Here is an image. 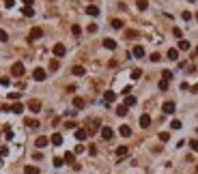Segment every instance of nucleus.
<instances>
[{
  "instance_id": "obj_1",
  "label": "nucleus",
  "mask_w": 198,
  "mask_h": 174,
  "mask_svg": "<svg viewBox=\"0 0 198 174\" xmlns=\"http://www.w3.org/2000/svg\"><path fill=\"white\" fill-rule=\"evenodd\" d=\"M11 75H15V77L24 75V62H13V67H11Z\"/></svg>"
},
{
  "instance_id": "obj_2",
  "label": "nucleus",
  "mask_w": 198,
  "mask_h": 174,
  "mask_svg": "<svg viewBox=\"0 0 198 174\" xmlns=\"http://www.w3.org/2000/svg\"><path fill=\"white\" fill-rule=\"evenodd\" d=\"M28 110L32 114H39L41 112V101H39V99H30V101H28Z\"/></svg>"
},
{
  "instance_id": "obj_3",
  "label": "nucleus",
  "mask_w": 198,
  "mask_h": 174,
  "mask_svg": "<svg viewBox=\"0 0 198 174\" xmlns=\"http://www.w3.org/2000/svg\"><path fill=\"white\" fill-rule=\"evenodd\" d=\"M52 52H54V56H56V58H60V56H65V54H67V48H65L62 43H56V45L52 48Z\"/></svg>"
},
{
  "instance_id": "obj_4",
  "label": "nucleus",
  "mask_w": 198,
  "mask_h": 174,
  "mask_svg": "<svg viewBox=\"0 0 198 174\" xmlns=\"http://www.w3.org/2000/svg\"><path fill=\"white\" fill-rule=\"evenodd\" d=\"M32 77L37 80V82H43V80L48 77V75H45V69H41V67H37V69L32 71Z\"/></svg>"
},
{
  "instance_id": "obj_5",
  "label": "nucleus",
  "mask_w": 198,
  "mask_h": 174,
  "mask_svg": "<svg viewBox=\"0 0 198 174\" xmlns=\"http://www.w3.org/2000/svg\"><path fill=\"white\" fill-rule=\"evenodd\" d=\"M41 37H43V30H41L39 26H37V28H32V30H30V34H28V41H37V39H41Z\"/></svg>"
},
{
  "instance_id": "obj_6",
  "label": "nucleus",
  "mask_w": 198,
  "mask_h": 174,
  "mask_svg": "<svg viewBox=\"0 0 198 174\" xmlns=\"http://www.w3.org/2000/svg\"><path fill=\"white\" fill-rule=\"evenodd\" d=\"M161 110H164V114H175L177 105H175V101H166L164 105H161Z\"/></svg>"
},
{
  "instance_id": "obj_7",
  "label": "nucleus",
  "mask_w": 198,
  "mask_h": 174,
  "mask_svg": "<svg viewBox=\"0 0 198 174\" xmlns=\"http://www.w3.org/2000/svg\"><path fill=\"white\" fill-rule=\"evenodd\" d=\"M101 138L103 140H112L114 138V131L110 129V127H101Z\"/></svg>"
},
{
  "instance_id": "obj_8",
  "label": "nucleus",
  "mask_w": 198,
  "mask_h": 174,
  "mask_svg": "<svg viewBox=\"0 0 198 174\" xmlns=\"http://www.w3.org/2000/svg\"><path fill=\"white\" fill-rule=\"evenodd\" d=\"M48 144H50V140L45 138V135H41V138H37V140H34V146H37V148H45Z\"/></svg>"
},
{
  "instance_id": "obj_9",
  "label": "nucleus",
  "mask_w": 198,
  "mask_h": 174,
  "mask_svg": "<svg viewBox=\"0 0 198 174\" xmlns=\"http://www.w3.org/2000/svg\"><path fill=\"white\" fill-rule=\"evenodd\" d=\"M24 125L30 127V129H37V127H39V121H37V118H24Z\"/></svg>"
},
{
  "instance_id": "obj_10",
  "label": "nucleus",
  "mask_w": 198,
  "mask_h": 174,
  "mask_svg": "<svg viewBox=\"0 0 198 174\" xmlns=\"http://www.w3.org/2000/svg\"><path fill=\"white\" fill-rule=\"evenodd\" d=\"M114 99H116V93H112V90H106V93H103V101L106 103H112Z\"/></svg>"
},
{
  "instance_id": "obj_11",
  "label": "nucleus",
  "mask_w": 198,
  "mask_h": 174,
  "mask_svg": "<svg viewBox=\"0 0 198 174\" xmlns=\"http://www.w3.org/2000/svg\"><path fill=\"white\" fill-rule=\"evenodd\" d=\"M149 125H151V116L149 114H142L140 116V127H142V129H147Z\"/></svg>"
},
{
  "instance_id": "obj_12",
  "label": "nucleus",
  "mask_w": 198,
  "mask_h": 174,
  "mask_svg": "<svg viewBox=\"0 0 198 174\" xmlns=\"http://www.w3.org/2000/svg\"><path fill=\"white\" fill-rule=\"evenodd\" d=\"M166 56H168V60H179V50L177 48H170Z\"/></svg>"
},
{
  "instance_id": "obj_13",
  "label": "nucleus",
  "mask_w": 198,
  "mask_h": 174,
  "mask_svg": "<svg viewBox=\"0 0 198 174\" xmlns=\"http://www.w3.org/2000/svg\"><path fill=\"white\" fill-rule=\"evenodd\" d=\"M86 138H88V131H86V129H76V140L82 142V140H86Z\"/></svg>"
},
{
  "instance_id": "obj_14",
  "label": "nucleus",
  "mask_w": 198,
  "mask_h": 174,
  "mask_svg": "<svg viewBox=\"0 0 198 174\" xmlns=\"http://www.w3.org/2000/svg\"><path fill=\"white\" fill-rule=\"evenodd\" d=\"M131 54H133L136 58H142V56H144V48H142V45H136V48L131 50Z\"/></svg>"
},
{
  "instance_id": "obj_15",
  "label": "nucleus",
  "mask_w": 198,
  "mask_h": 174,
  "mask_svg": "<svg viewBox=\"0 0 198 174\" xmlns=\"http://www.w3.org/2000/svg\"><path fill=\"white\" fill-rule=\"evenodd\" d=\"M103 48L106 50H116V41L114 39H103Z\"/></svg>"
},
{
  "instance_id": "obj_16",
  "label": "nucleus",
  "mask_w": 198,
  "mask_h": 174,
  "mask_svg": "<svg viewBox=\"0 0 198 174\" xmlns=\"http://www.w3.org/2000/svg\"><path fill=\"white\" fill-rule=\"evenodd\" d=\"M50 142H52L54 146H60V144H62V135H60V133H54L52 138H50Z\"/></svg>"
},
{
  "instance_id": "obj_17",
  "label": "nucleus",
  "mask_w": 198,
  "mask_h": 174,
  "mask_svg": "<svg viewBox=\"0 0 198 174\" xmlns=\"http://www.w3.org/2000/svg\"><path fill=\"white\" fill-rule=\"evenodd\" d=\"M9 112H13V114H22V112H24V105H22V103H13Z\"/></svg>"
},
{
  "instance_id": "obj_18",
  "label": "nucleus",
  "mask_w": 198,
  "mask_h": 174,
  "mask_svg": "<svg viewBox=\"0 0 198 174\" xmlns=\"http://www.w3.org/2000/svg\"><path fill=\"white\" fill-rule=\"evenodd\" d=\"M71 73H73V75H84V73H86V69H84L82 65H76L73 69H71Z\"/></svg>"
},
{
  "instance_id": "obj_19",
  "label": "nucleus",
  "mask_w": 198,
  "mask_h": 174,
  "mask_svg": "<svg viewBox=\"0 0 198 174\" xmlns=\"http://www.w3.org/2000/svg\"><path fill=\"white\" fill-rule=\"evenodd\" d=\"M73 107H76V112H78V110H82L84 107V99L82 97H76L73 99Z\"/></svg>"
},
{
  "instance_id": "obj_20",
  "label": "nucleus",
  "mask_w": 198,
  "mask_h": 174,
  "mask_svg": "<svg viewBox=\"0 0 198 174\" xmlns=\"http://www.w3.org/2000/svg\"><path fill=\"white\" fill-rule=\"evenodd\" d=\"M86 13L91 15V17H97V15H99V9H97L95 4H91V7H86Z\"/></svg>"
},
{
  "instance_id": "obj_21",
  "label": "nucleus",
  "mask_w": 198,
  "mask_h": 174,
  "mask_svg": "<svg viewBox=\"0 0 198 174\" xmlns=\"http://www.w3.org/2000/svg\"><path fill=\"white\" fill-rule=\"evenodd\" d=\"M119 133L123 135V138H129V135H131V129H129V127H127V125H123V127H121V129H119Z\"/></svg>"
},
{
  "instance_id": "obj_22",
  "label": "nucleus",
  "mask_w": 198,
  "mask_h": 174,
  "mask_svg": "<svg viewBox=\"0 0 198 174\" xmlns=\"http://www.w3.org/2000/svg\"><path fill=\"white\" fill-rule=\"evenodd\" d=\"M22 15H24V17H32V15H34V9H32V7H24V9H22Z\"/></svg>"
},
{
  "instance_id": "obj_23",
  "label": "nucleus",
  "mask_w": 198,
  "mask_h": 174,
  "mask_svg": "<svg viewBox=\"0 0 198 174\" xmlns=\"http://www.w3.org/2000/svg\"><path fill=\"white\" fill-rule=\"evenodd\" d=\"M127 153H129L127 146H119V148H116V157H125Z\"/></svg>"
},
{
  "instance_id": "obj_24",
  "label": "nucleus",
  "mask_w": 198,
  "mask_h": 174,
  "mask_svg": "<svg viewBox=\"0 0 198 174\" xmlns=\"http://www.w3.org/2000/svg\"><path fill=\"white\" fill-rule=\"evenodd\" d=\"M125 105H127V107L136 105V97H133V95H127V97H125Z\"/></svg>"
},
{
  "instance_id": "obj_25",
  "label": "nucleus",
  "mask_w": 198,
  "mask_h": 174,
  "mask_svg": "<svg viewBox=\"0 0 198 174\" xmlns=\"http://www.w3.org/2000/svg\"><path fill=\"white\" fill-rule=\"evenodd\" d=\"M24 174H39V168H34V166H26V168H24Z\"/></svg>"
},
{
  "instance_id": "obj_26",
  "label": "nucleus",
  "mask_w": 198,
  "mask_h": 174,
  "mask_svg": "<svg viewBox=\"0 0 198 174\" xmlns=\"http://www.w3.org/2000/svg\"><path fill=\"white\" fill-rule=\"evenodd\" d=\"M136 7L140 9V11H144V9L149 7V0H136Z\"/></svg>"
},
{
  "instance_id": "obj_27",
  "label": "nucleus",
  "mask_w": 198,
  "mask_h": 174,
  "mask_svg": "<svg viewBox=\"0 0 198 174\" xmlns=\"http://www.w3.org/2000/svg\"><path fill=\"white\" fill-rule=\"evenodd\" d=\"M116 114H119V116H125V114H127V105H119V107H116Z\"/></svg>"
},
{
  "instance_id": "obj_28",
  "label": "nucleus",
  "mask_w": 198,
  "mask_h": 174,
  "mask_svg": "<svg viewBox=\"0 0 198 174\" xmlns=\"http://www.w3.org/2000/svg\"><path fill=\"white\" fill-rule=\"evenodd\" d=\"M112 28L114 30H121L123 28V20H112Z\"/></svg>"
},
{
  "instance_id": "obj_29",
  "label": "nucleus",
  "mask_w": 198,
  "mask_h": 174,
  "mask_svg": "<svg viewBox=\"0 0 198 174\" xmlns=\"http://www.w3.org/2000/svg\"><path fill=\"white\" fill-rule=\"evenodd\" d=\"M179 50L187 52V50H190V41H179Z\"/></svg>"
},
{
  "instance_id": "obj_30",
  "label": "nucleus",
  "mask_w": 198,
  "mask_h": 174,
  "mask_svg": "<svg viewBox=\"0 0 198 174\" xmlns=\"http://www.w3.org/2000/svg\"><path fill=\"white\" fill-rule=\"evenodd\" d=\"M9 41V34H7V30H2L0 28V43H7Z\"/></svg>"
},
{
  "instance_id": "obj_31",
  "label": "nucleus",
  "mask_w": 198,
  "mask_h": 174,
  "mask_svg": "<svg viewBox=\"0 0 198 174\" xmlns=\"http://www.w3.org/2000/svg\"><path fill=\"white\" fill-rule=\"evenodd\" d=\"M161 75H164V80H166V82H170V80H172V71H168V69H166V71H161Z\"/></svg>"
},
{
  "instance_id": "obj_32",
  "label": "nucleus",
  "mask_w": 198,
  "mask_h": 174,
  "mask_svg": "<svg viewBox=\"0 0 198 174\" xmlns=\"http://www.w3.org/2000/svg\"><path fill=\"white\" fill-rule=\"evenodd\" d=\"M159 140H161V142H168V140H170V133H168V131H161V133H159Z\"/></svg>"
},
{
  "instance_id": "obj_33",
  "label": "nucleus",
  "mask_w": 198,
  "mask_h": 174,
  "mask_svg": "<svg viewBox=\"0 0 198 174\" xmlns=\"http://www.w3.org/2000/svg\"><path fill=\"white\" fill-rule=\"evenodd\" d=\"M71 32H73L76 37H80V32H82V28H80L78 24H73V26H71Z\"/></svg>"
},
{
  "instance_id": "obj_34",
  "label": "nucleus",
  "mask_w": 198,
  "mask_h": 174,
  "mask_svg": "<svg viewBox=\"0 0 198 174\" xmlns=\"http://www.w3.org/2000/svg\"><path fill=\"white\" fill-rule=\"evenodd\" d=\"M73 159H76V155H73V153H65V161L73 163Z\"/></svg>"
},
{
  "instance_id": "obj_35",
  "label": "nucleus",
  "mask_w": 198,
  "mask_h": 174,
  "mask_svg": "<svg viewBox=\"0 0 198 174\" xmlns=\"http://www.w3.org/2000/svg\"><path fill=\"white\" fill-rule=\"evenodd\" d=\"M50 69H52V71H56V69H58V60H56V58L50 60Z\"/></svg>"
},
{
  "instance_id": "obj_36",
  "label": "nucleus",
  "mask_w": 198,
  "mask_h": 174,
  "mask_svg": "<svg viewBox=\"0 0 198 174\" xmlns=\"http://www.w3.org/2000/svg\"><path fill=\"white\" fill-rule=\"evenodd\" d=\"M140 75H142V71H140V69H133V71H131V77H133V80H138Z\"/></svg>"
},
{
  "instance_id": "obj_37",
  "label": "nucleus",
  "mask_w": 198,
  "mask_h": 174,
  "mask_svg": "<svg viewBox=\"0 0 198 174\" xmlns=\"http://www.w3.org/2000/svg\"><path fill=\"white\" fill-rule=\"evenodd\" d=\"M170 127H172V129H181V121H172V123H170Z\"/></svg>"
},
{
  "instance_id": "obj_38",
  "label": "nucleus",
  "mask_w": 198,
  "mask_h": 174,
  "mask_svg": "<svg viewBox=\"0 0 198 174\" xmlns=\"http://www.w3.org/2000/svg\"><path fill=\"white\" fill-rule=\"evenodd\" d=\"M159 90H168V82L166 80H159Z\"/></svg>"
},
{
  "instance_id": "obj_39",
  "label": "nucleus",
  "mask_w": 198,
  "mask_h": 174,
  "mask_svg": "<svg viewBox=\"0 0 198 174\" xmlns=\"http://www.w3.org/2000/svg\"><path fill=\"white\" fill-rule=\"evenodd\" d=\"M7 155H9V148L7 146H0V157H7Z\"/></svg>"
},
{
  "instance_id": "obj_40",
  "label": "nucleus",
  "mask_w": 198,
  "mask_h": 174,
  "mask_svg": "<svg viewBox=\"0 0 198 174\" xmlns=\"http://www.w3.org/2000/svg\"><path fill=\"white\" fill-rule=\"evenodd\" d=\"M190 148L198 153V140H192V142H190Z\"/></svg>"
},
{
  "instance_id": "obj_41",
  "label": "nucleus",
  "mask_w": 198,
  "mask_h": 174,
  "mask_svg": "<svg viewBox=\"0 0 198 174\" xmlns=\"http://www.w3.org/2000/svg\"><path fill=\"white\" fill-rule=\"evenodd\" d=\"M62 163H65V159H60V157H56V159H54V166H56V168H60Z\"/></svg>"
},
{
  "instance_id": "obj_42",
  "label": "nucleus",
  "mask_w": 198,
  "mask_h": 174,
  "mask_svg": "<svg viewBox=\"0 0 198 174\" xmlns=\"http://www.w3.org/2000/svg\"><path fill=\"white\" fill-rule=\"evenodd\" d=\"M2 2H4V7H7V9H11V7L15 4V0H2Z\"/></svg>"
},
{
  "instance_id": "obj_43",
  "label": "nucleus",
  "mask_w": 198,
  "mask_h": 174,
  "mask_svg": "<svg viewBox=\"0 0 198 174\" xmlns=\"http://www.w3.org/2000/svg\"><path fill=\"white\" fill-rule=\"evenodd\" d=\"M4 138L11 140V138H13V131H11V129H4Z\"/></svg>"
},
{
  "instance_id": "obj_44",
  "label": "nucleus",
  "mask_w": 198,
  "mask_h": 174,
  "mask_svg": "<svg viewBox=\"0 0 198 174\" xmlns=\"http://www.w3.org/2000/svg\"><path fill=\"white\" fill-rule=\"evenodd\" d=\"M181 17L187 22V20H192V13H190V11H183V15H181Z\"/></svg>"
},
{
  "instance_id": "obj_45",
  "label": "nucleus",
  "mask_w": 198,
  "mask_h": 174,
  "mask_svg": "<svg viewBox=\"0 0 198 174\" xmlns=\"http://www.w3.org/2000/svg\"><path fill=\"white\" fill-rule=\"evenodd\" d=\"M151 60H153V62H159L161 56H159V54H151Z\"/></svg>"
},
{
  "instance_id": "obj_46",
  "label": "nucleus",
  "mask_w": 198,
  "mask_h": 174,
  "mask_svg": "<svg viewBox=\"0 0 198 174\" xmlns=\"http://www.w3.org/2000/svg\"><path fill=\"white\" fill-rule=\"evenodd\" d=\"M88 32H97V24H88Z\"/></svg>"
},
{
  "instance_id": "obj_47",
  "label": "nucleus",
  "mask_w": 198,
  "mask_h": 174,
  "mask_svg": "<svg viewBox=\"0 0 198 174\" xmlns=\"http://www.w3.org/2000/svg\"><path fill=\"white\" fill-rule=\"evenodd\" d=\"M80 153H84V146H82V144L76 146V155H80Z\"/></svg>"
},
{
  "instance_id": "obj_48",
  "label": "nucleus",
  "mask_w": 198,
  "mask_h": 174,
  "mask_svg": "<svg viewBox=\"0 0 198 174\" xmlns=\"http://www.w3.org/2000/svg\"><path fill=\"white\" fill-rule=\"evenodd\" d=\"M0 86H9V77H0Z\"/></svg>"
},
{
  "instance_id": "obj_49",
  "label": "nucleus",
  "mask_w": 198,
  "mask_h": 174,
  "mask_svg": "<svg viewBox=\"0 0 198 174\" xmlns=\"http://www.w3.org/2000/svg\"><path fill=\"white\" fill-rule=\"evenodd\" d=\"M9 99H13V101H15V99H20V93H9Z\"/></svg>"
},
{
  "instance_id": "obj_50",
  "label": "nucleus",
  "mask_w": 198,
  "mask_h": 174,
  "mask_svg": "<svg viewBox=\"0 0 198 174\" xmlns=\"http://www.w3.org/2000/svg\"><path fill=\"white\" fill-rule=\"evenodd\" d=\"M136 34H138L136 30H127V37H129V39H133V37H136Z\"/></svg>"
},
{
  "instance_id": "obj_51",
  "label": "nucleus",
  "mask_w": 198,
  "mask_h": 174,
  "mask_svg": "<svg viewBox=\"0 0 198 174\" xmlns=\"http://www.w3.org/2000/svg\"><path fill=\"white\" fill-rule=\"evenodd\" d=\"M32 2H34V0H24V4H26V7H30Z\"/></svg>"
},
{
  "instance_id": "obj_52",
  "label": "nucleus",
  "mask_w": 198,
  "mask_h": 174,
  "mask_svg": "<svg viewBox=\"0 0 198 174\" xmlns=\"http://www.w3.org/2000/svg\"><path fill=\"white\" fill-rule=\"evenodd\" d=\"M196 56H198V48H196Z\"/></svg>"
},
{
  "instance_id": "obj_53",
  "label": "nucleus",
  "mask_w": 198,
  "mask_h": 174,
  "mask_svg": "<svg viewBox=\"0 0 198 174\" xmlns=\"http://www.w3.org/2000/svg\"><path fill=\"white\" fill-rule=\"evenodd\" d=\"M196 20H198V13H196Z\"/></svg>"
}]
</instances>
